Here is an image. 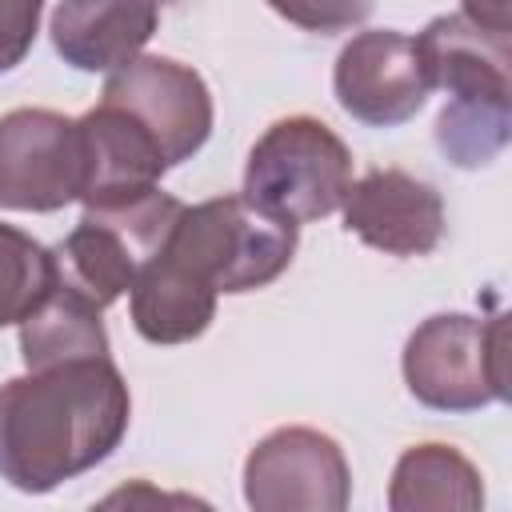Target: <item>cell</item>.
<instances>
[{
    "mask_svg": "<svg viewBox=\"0 0 512 512\" xmlns=\"http://www.w3.org/2000/svg\"><path fill=\"white\" fill-rule=\"evenodd\" d=\"M128 384L108 356L28 368L0 388V476L52 492L108 460L128 432Z\"/></svg>",
    "mask_w": 512,
    "mask_h": 512,
    "instance_id": "6da1fadb",
    "label": "cell"
},
{
    "mask_svg": "<svg viewBox=\"0 0 512 512\" xmlns=\"http://www.w3.org/2000/svg\"><path fill=\"white\" fill-rule=\"evenodd\" d=\"M180 212L184 204L160 188L120 204L84 208L80 224L52 248L56 280L76 288L96 308H108L132 288L140 268L164 248Z\"/></svg>",
    "mask_w": 512,
    "mask_h": 512,
    "instance_id": "5b68a950",
    "label": "cell"
},
{
    "mask_svg": "<svg viewBox=\"0 0 512 512\" xmlns=\"http://www.w3.org/2000/svg\"><path fill=\"white\" fill-rule=\"evenodd\" d=\"M432 88L448 92L436 144L456 168H480L508 144V36L464 16H436L416 36Z\"/></svg>",
    "mask_w": 512,
    "mask_h": 512,
    "instance_id": "7a4b0ae2",
    "label": "cell"
},
{
    "mask_svg": "<svg viewBox=\"0 0 512 512\" xmlns=\"http://www.w3.org/2000/svg\"><path fill=\"white\" fill-rule=\"evenodd\" d=\"M404 384L436 412H476L508 396L504 316H428L404 344Z\"/></svg>",
    "mask_w": 512,
    "mask_h": 512,
    "instance_id": "8992f818",
    "label": "cell"
},
{
    "mask_svg": "<svg viewBox=\"0 0 512 512\" xmlns=\"http://www.w3.org/2000/svg\"><path fill=\"white\" fill-rule=\"evenodd\" d=\"M52 288V252L28 232L0 224V328L20 324Z\"/></svg>",
    "mask_w": 512,
    "mask_h": 512,
    "instance_id": "e0dca14e",
    "label": "cell"
},
{
    "mask_svg": "<svg viewBox=\"0 0 512 512\" xmlns=\"http://www.w3.org/2000/svg\"><path fill=\"white\" fill-rule=\"evenodd\" d=\"M84 192V140L72 116L12 108L0 116V208L56 212Z\"/></svg>",
    "mask_w": 512,
    "mask_h": 512,
    "instance_id": "52a82bcc",
    "label": "cell"
},
{
    "mask_svg": "<svg viewBox=\"0 0 512 512\" xmlns=\"http://www.w3.org/2000/svg\"><path fill=\"white\" fill-rule=\"evenodd\" d=\"M268 8L304 32H344L372 12V0H268Z\"/></svg>",
    "mask_w": 512,
    "mask_h": 512,
    "instance_id": "ac0fdd59",
    "label": "cell"
},
{
    "mask_svg": "<svg viewBox=\"0 0 512 512\" xmlns=\"http://www.w3.org/2000/svg\"><path fill=\"white\" fill-rule=\"evenodd\" d=\"M76 124L84 140V192H80L84 208L144 196L168 172L156 140L128 112L100 100Z\"/></svg>",
    "mask_w": 512,
    "mask_h": 512,
    "instance_id": "7c38bea8",
    "label": "cell"
},
{
    "mask_svg": "<svg viewBox=\"0 0 512 512\" xmlns=\"http://www.w3.org/2000/svg\"><path fill=\"white\" fill-rule=\"evenodd\" d=\"M464 4V20H472L484 32L496 36H512V0H460Z\"/></svg>",
    "mask_w": 512,
    "mask_h": 512,
    "instance_id": "ffe728a7",
    "label": "cell"
},
{
    "mask_svg": "<svg viewBox=\"0 0 512 512\" xmlns=\"http://www.w3.org/2000/svg\"><path fill=\"white\" fill-rule=\"evenodd\" d=\"M160 252L216 296L252 292L292 264L296 224L256 208L248 196H216L184 204Z\"/></svg>",
    "mask_w": 512,
    "mask_h": 512,
    "instance_id": "3957f363",
    "label": "cell"
},
{
    "mask_svg": "<svg viewBox=\"0 0 512 512\" xmlns=\"http://www.w3.org/2000/svg\"><path fill=\"white\" fill-rule=\"evenodd\" d=\"M104 308L84 300L76 288L60 284L52 272V288L40 304L20 320V356L28 368H48L84 356H108V332L100 320Z\"/></svg>",
    "mask_w": 512,
    "mask_h": 512,
    "instance_id": "9a60e30c",
    "label": "cell"
},
{
    "mask_svg": "<svg viewBox=\"0 0 512 512\" xmlns=\"http://www.w3.org/2000/svg\"><path fill=\"white\" fill-rule=\"evenodd\" d=\"M480 504H484L480 472L452 444H416L392 468V484H388L392 512H424V508L476 512Z\"/></svg>",
    "mask_w": 512,
    "mask_h": 512,
    "instance_id": "2e32d148",
    "label": "cell"
},
{
    "mask_svg": "<svg viewBox=\"0 0 512 512\" xmlns=\"http://www.w3.org/2000/svg\"><path fill=\"white\" fill-rule=\"evenodd\" d=\"M332 88L340 108L372 128L412 120L432 92L416 40L396 28H368L352 36L336 56Z\"/></svg>",
    "mask_w": 512,
    "mask_h": 512,
    "instance_id": "30bf717a",
    "label": "cell"
},
{
    "mask_svg": "<svg viewBox=\"0 0 512 512\" xmlns=\"http://www.w3.org/2000/svg\"><path fill=\"white\" fill-rule=\"evenodd\" d=\"M132 324L148 344L196 340L216 316V292L156 252L132 280Z\"/></svg>",
    "mask_w": 512,
    "mask_h": 512,
    "instance_id": "5bb4252c",
    "label": "cell"
},
{
    "mask_svg": "<svg viewBox=\"0 0 512 512\" xmlns=\"http://www.w3.org/2000/svg\"><path fill=\"white\" fill-rule=\"evenodd\" d=\"M40 12L44 0H0V76L28 56L40 28Z\"/></svg>",
    "mask_w": 512,
    "mask_h": 512,
    "instance_id": "d6986e66",
    "label": "cell"
},
{
    "mask_svg": "<svg viewBox=\"0 0 512 512\" xmlns=\"http://www.w3.org/2000/svg\"><path fill=\"white\" fill-rule=\"evenodd\" d=\"M344 228L388 256H428L444 236V200L404 168H372L344 196Z\"/></svg>",
    "mask_w": 512,
    "mask_h": 512,
    "instance_id": "8fae6325",
    "label": "cell"
},
{
    "mask_svg": "<svg viewBox=\"0 0 512 512\" xmlns=\"http://www.w3.org/2000/svg\"><path fill=\"white\" fill-rule=\"evenodd\" d=\"M348 496V460L316 428H276L244 460V500L256 512H340Z\"/></svg>",
    "mask_w": 512,
    "mask_h": 512,
    "instance_id": "9c48e42d",
    "label": "cell"
},
{
    "mask_svg": "<svg viewBox=\"0 0 512 512\" xmlns=\"http://www.w3.org/2000/svg\"><path fill=\"white\" fill-rule=\"evenodd\" d=\"M160 24V0H60L52 12V48L80 72H116L132 64Z\"/></svg>",
    "mask_w": 512,
    "mask_h": 512,
    "instance_id": "4fadbf2b",
    "label": "cell"
},
{
    "mask_svg": "<svg viewBox=\"0 0 512 512\" xmlns=\"http://www.w3.org/2000/svg\"><path fill=\"white\" fill-rule=\"evenodd\" d=\"M348 188L352 152L344 140L316 116H284L252 144L240 196L300 228L332 216Z\"/></svg>",
    "mask_w": 512,
    "mask_h": 512,
    "instance_id": "277c9868",
    "label": "cell"
},
{
    "mask_svg": "<svg viewBox=\"0 0 512 512\" xmlns=\"http://www.w3.org/2000/svg\"><path fill=\"white\" fill-rule=\"evenodd\" d=\"M100 100L128 112L156 140L168 168L196 156L212 136L208 84L200 80V72L168 56H136L132 64L108 72Z\"/></svg>",
    "mask_w": 512,
    "mask_h": 512,
    "instance_id": "ba28073f",
    "label": "cell"
}]
</instances>
